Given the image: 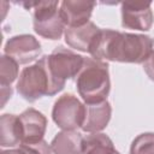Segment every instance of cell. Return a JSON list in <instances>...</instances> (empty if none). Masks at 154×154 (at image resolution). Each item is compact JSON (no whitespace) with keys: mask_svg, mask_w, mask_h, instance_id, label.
Instances as JSON below:
<instances>
[{"mask_svg":"<svg viewBox=\"0 0 154 154\" xmlns=\"http://www.w3.org/2000/svg\"><path fill=\"white\" fill-rule=\"evenodd\" d=\"M154 41L148 35L100 29L89 53L97 60L143 64L153 53Z\"/></svg>","mask_w":154,"mask_h":154,"instance_id":"1","label":"cell"},{"mask_svg":"<svg viewBox=\"0 0 154 154\" xmlns=\"http://www.w3.org/2000/svg\"><path fill=\"white\" fill-rule=\"evenodd\" d=\"M64 87L65 84L58 82L49 72L45 55L22 70L16 85L18 94L29 102H35L42 96H53Z\"/></svg>","mask_w":154,"mask_h":154,"instance_id":"2","label":"cell"},{"mask_svg":"<svg viewBox=\"0 0 154 154\" xmlns=\"http://www.w3.org/2000/svg\"><path fill=\"white\" fill-rule=\"evenodd\" d=\"M76 88L85 105L106 101L111 90L107 63L94 58H84L83 66L76 76Z\"/></svg>","mask_w":154,"mask_h":154,"instance_id":"3","label":"cell"},{"mask_svg":"<svg viewBox=\"0 0 154 154\" xmlns=\"http://www.w3.org/2000/svg\"><path fill=\"white\" fill-rule=\"evenodd\" d=\"M25 8L32 10L34 31L48 40H59L64 31L65 24L60 16L58 1H38L22 2Z\"/></svg>","mask_w":154,"mask_h":154,"instance_id":"4","label":"cell"},{"mask_svg":"<svg viewBox=\"0 0 154 154\" xmlns=\"http://www.w3.org/2000/svg\"><path fill=\"white\" fill-rule=\"evenodd\" d=\"M45 57L52 76L64 84L66 79H72L78 75L84 63V57L63 46L55 47L49 55Z\"/></svg>","mask_w":154,"mask_h":154,"instance_id":"5","label":"cell"},{"mask_svg":"<svg viewBox=\"0 0 154 154\" xmlns=\"http://www.w3.org/2000/svg\"><path fill=\"white\" fill-rule=\"evenodd\" d=\"M85 105L73 94H63L59 96L52 109L53 122L61 130H75L81 128L84 120Z\"/></svg>","mask_w":154,"mask_h":154,"instance_id":"6","label":"cell"},{"mask_svg":"<svg viewBox=\"0 0 154 154\" xmlns=\"http://www.w3.org/2000/svg\"><path fill=\"white\" fill-rule=\"evenodd\" d=\"M41 43L29 34L12 36L4 47V54L13 58L18 64L24 65L36 60L41 54Z\"/></svg>","mask_w":154,"mask_h":154,"instance_id":"7","label":"cell"},{"mask_svg":"<svg viewBox=\"0 0 154 154\" xmlns=\"http://www.w3.org/2000/svg\"><path fill=\"white\" fill-rule=\"evenodd\" d=\"M154 16L150 2H122V26L125 29L148 31Z\"/></svg>","mask_w":154,"mask_h":154,"instance_id":"8","label":"cell"},{"mask_svg":"<svg viewBox=\"0 0 154 154\" xmlns=\"http://www.w3.org/2000/svg\"><path fill=\"white\" fill-rule=\"evenodd\" d=\"M18 117L23 134L22 143H32L43 140L47 129V118L43 113L30 107L23 111Z\"/></svg>","mask_w":154,"mask_h":154,"instance_id":"9","label":"cell"},{"mask_svg":"<svg viewBox=\"0 0 154 154\" xmlns=\"http://www.w3.org/2000/svg\"><path fill=\"white\" fill-rule=\"evenodd\" d=\"M96 2L82 0H64L59 11L65 26H79L89 22Z\"/></svg>","mask_w":154,"mask_h":154,"instance_id":"10","label":"cell"},{"mask_svg":"<svg viewBox=\"0 0 154 154\" xmlns=\"http://www.w3.org/2000/svg\"><path fill=\"white\" fill-rule=\"evenodd\" d=\"M111 116H112V107L107 100L99 103L85 105L84 120L81 129L84 132H89V134L100 132L108 125L111 120Z\"/></svg>","mask_w":154,"mask_h":154,"instance_id":"11","label":"cell"},{"mask_svg":"<svg viewBox=\"0 0 154 154\" xmlns=\"http://www.w3.org/2000/svg\"><path fill=\"white\" fill-rule=\"evenodd\" d=\"M99 31L100 28L90 20L79 26H66L64 31L65 42L73 49L89 53V48Z\"/></svg>","mask_w":154,"mask_h":154,"instance_id":"12","label":"cell"},{"mask_svg":"<svg viewBox=\"0 0 154 154\" xmlns=\"http://www.w3.org/2000/svg\"><path fill=\"white\" fill-rule=\"evenodd\" d=\"M53 154H83V137L76 130H61L52 142Z\"/></svg>","mask_w":154,"mask_h":154,"instance_id":"13","label":"cell"},{"mask_svg":"<svg viewBox=\"0 0 154 154\" xmlns=\"http://www.w3.org/2000/svg\"><path fill=\"white\" fill-rule=\"evenodd\" d=\"M0 146L14 147L19 146L23 140L19 117L5 113L0 117Z\"/></svg>","mask_w":154,"mask_h":154,"instance_id":"14","label":"cell"},{"mask_svg":"<svg viewBox=\"0 0 154 154\" xmlns=\"http://www.w3.org/2000/svg\"><path fill=\"white\" fill-rule=\"evenodd\" d=\"M83 154H120L113 141L102 132L89 134L83 137Z\"/></svg>","mask_w":154,"mask_h":154,"instance_id":"15","label":"cell"},{"mask_svg":"<svg viewBox=\"0 0 154 154\" xmlns=\"http://www.w3.org/2000/svg\"><path fill=\"white\" fill-rule=\"evenodd\" d=\"M18 63L6 55L2 54L0 57V84L1 87H11V84L17 79L19 73Z\"/></svg>","mask_w":154,"mask_h":154,"instance_id":"16","label":"cell"},{"mask_svg":"<svg viewBox=\"0 0 154 154\" xmlns=\"http://www.w3.org/2000/svg\"><path fill=\"white\" fill-rule=\"evenodd\" d=\"M130 154H154V132H143L134 138Z\"/></svg>","mask_w":154,"mask_h":154,"instance_id":"17","label":"cell"},{"mask_svg":"<svg viewBox=\"0 0 154 154\" xmlns=\"http://www.w3.org/2000/svg\"><path fill=\"white\" fill-rule=\"evenodd\" d=\"M19 148L25 154H53L51 144H48L45 140L32 143H22L19 144Z\"/></svg>","mask_w":154,"mask_h":154,"instance_id":"18","label":"cell"},{"mask_svg":"<svg viewBox=\"0 0 154 154\" xmlns=\"http://www.w3.org/2000/svg\"><path fill=\"white\" fill-rule=\"evenodd\" d=\"M143 70L149 77V79L154 82V51L150 54V57L143 63Z\"/></svg>","mask_w":154,"mask_h":154,"instance_id":"19","label":"cell"},{"mask_svg":"<svg viewBox=\"0 0 154 154\" xmlns=\"http://www.w3.org/2000/svg\"><path fill=\"white\" fill-rule=\"evenodd\" d=\"M12 88L11 87H1V107H4L5 106V103H6V101L8 100V99H11V96H12Z\"/></svg>","mask_w":154,"mask_h":154,"instance_id":"20","label":"cell"},{"mask_svg":"<svg viewBox=\"0 0 154 154\" xmlns=\"http://www.w3.org/2000/svg\"><path fill=\"white\" fill-rule=\"evenodd\" d=\"M0 154H25L20 148L17 149H7V150H1Z\"/></svg>","mask_w":154,"mask_h":154,"instance_id":"21","label":"cell"}]
</instances>
